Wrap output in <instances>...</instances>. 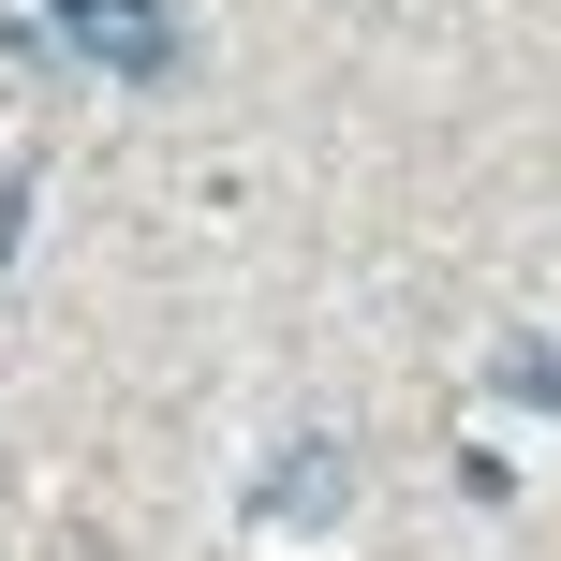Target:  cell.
<instances>
[{"label":"cell","mask_w":561,"mask_h":561,"mask_svg":"<svg viewBox=\"0 0 561 561\" xmlns=\"http://www.w3.org/2000/svg\"><path fill=\"white\" fill-rule=\"evenodd\" d=\"M45 45L118 75V89H163L178 75V0H45Z\"/></svg>","instance_id":"cell-2"},{"label":"cell","mask_w":561,"mask_h":561,"mask_svg":"<svg viewBox=\"0 0 561 561\" xmlns=\"http://www.w3.org/2000/svg\"><path fill=\"white\" fill-rule=\"evenodd\" d=\"M503 399H533V414H561V340H503Z\"/></svg>","instance_id":"cell-3"},{"label":"cell","mask_w":561,"mask_h":561,"mask_svg":"<svg viewBox=\"0 0 561 561\" xmlns=\"http://www.w3.org/2000/svg\"><path fill=\"white\" fill-rule=\"evenodd\" d=\"M340 517H355V458H340L325 428H296V444H266V473L237 488V533H252V547H325Z\"/></svg>","instance_id":"cell-1"}]
</instances>
